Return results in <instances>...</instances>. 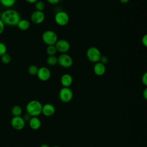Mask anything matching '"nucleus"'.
<instances>
[{"mask_svg": "<svg viewBox=\"0 0 147 147\" xmlns=\"http://www.w3.org/2000/svg\"></svg>", "mask_w": 147, "mask_h": 147, "instance_id": "c9c22d12", "label": "nucleus"}, {"mask_svg": "<svg viewBox=\"0 0 147 147\" xmlns=\"http://www.w3.org/2000/svg\"><path fill=\"white\" fill-rule=\"evenodd\" d=\"M94 72L97 76H102L105 74L106 72L105 65L98 61L95 63L94 65Z\"/></svg>", "mask_w": 147, "mask_h": 147, "instance_id": "ddd939ff", "label": "nucleus"}, {"mask_svg": "<svg viewBox=\"0 0 147 147\" xmlns=\"http://www.w3.org/2000/svg\"><path fill=\"white\" fill-rule=\"evenodd\" d=\"M5 25L4 24V23L2 22V21L0 18V34L3 33L4 29H5Z\"/></svg>", "mask_w": 147, "mask_h": 147, "instance_id": "cd10ccee", "label": "nucleus"}, {"mask_svg": "<svg viewBox=\"0 0 147 147\" xmlns=\"http://www.w3.org/2000/svg\"><path fill=\"white\" fill-rule=\"evenodd\" d=\"M11 113L14 117L20 116L22 114V109L18 105H16L11 109Z\"/></svg>", "mask_w": 147, "mask_h": 147, "instance_id": "a211bd4d", "label": "nucleus"}, {"mask_svg": "<svg viewBox=\"0 0 147 147\" xmlns=\"http://www.w3.org/2000/svg\"><path fill=\"white\" fill-rule=\"evenodd\" d=\"M102 55L99 49L95 47L88 48L86 51V57L87 59L92 63L98 62Z\"/></svg>", "mask_w": 147, "mask_h": 147, "instance_id": "7ed1b4c3", "label": "nucleus"}, {"mask_svg": "<svg viewBox=\"0 0 147 147\" xmlns=\"http://www.w3.org/2000/svg\"><path fill=\"white\" fill-rule=\"evenodd\" d=\"M60 100L64 103H67L71 100L73 97L72 91L69 87H63L59 94Z\"/></svg>", "mask_w": 147, "mask_h": 147, "instance_id": "0eeeda50", "label": "nucleus"}, {"mask_svg": "<svg viewBox=\"0 0 147 147\" xmlns=\"http://www.w3.org/2000/svg\"><path fill=\"white\" fill-rule=\"evenodd\" d=\"M108 61H109V59H108L107 56H106L105 55H102L99 61L105 65V64L107 63Z\"/></svg>", "mask_w": 147, "mask_h": 147, "instance_id": "393cba45", "label": "nucleus"}, {"mask_svg": "<svg viewBox=\"0 0 147 147\" xmlns=\"http://www.w3.org/2000/svg\"><path fill=\"white\" fill-rule=\"evenodd\" d=\"M1 60L2 62V63L7 64L10 63L11 60V57L9 54L6 53L5 54L1 56Z\"/></svg>", "mask_w": 147, "mask_h": 147, "instance_id": "5701e85b", "label": "nucleus"}, {"mask_svg": "<svg viewBox=\"0 0 147 147\" xmlns=\"http://www.w3.org/2000/svg\"><path fill=\"white\" fill-rule=\"evenodd\" d=\"M40 147H49V146L46 144H43Z\"/></svg>", "mask_w": 147, "mask_h": 147, "instance_id": "72a5a7b5", "label": "nucleus"}, {"mask_svg": "<svg viewBox=\"0 0 147 147\" xmlns=\"http://www.w3.org/2000/svg\"><path fill=\"white\" fill-rule=\"evenodd\" d=\"M37 78L41 81H47L51 76V72L49 68L45 67H41L38 68V72L37 73Z\"/></svg>", "mask_w": 147, "mask_h": 147, "instance_id": "1a4fd4ad", "label": "nucleus"}, {"mask_svg": "<svg viewBox=\"0 0 147 147\" xmlns=\"http://www.w3.org/2000/svg\"><path fill=\"white\" fill-rule=\"evenodd\" d=\"M35 9L37 11H42L43 10L45 9V5L43 1H37L35 3Z\"/></svg>", "mask_w": 147, "mask_h": 147, "instance_id": "4be33fe9", "label": "nucleus"}, {"mask_svg": "<svg viewBox=\"0 0 147 147\" xmlns=\"http://www.w3.org/2000/svg\"><path fill=\"white\" fill-rule=\"evenodd\" d=\"M55 21L58 25L63 26L66 25L69 22V17L66 12L60 11L55 14Z\"/></svg>", "mask_w": 147, "mask_h": 147, "instance_id": "423d86ee", "label": "nucleus"}, {"mask_svg": "<svg viewBox=\"0 0 147 147\" xmlns=\"http://www.w3.org/2000/svg\"><path fill=\"white\" fill-rule=\"evenodd\" d=\"M47 2L51 5H56L59 3L60 0H47Z\"/></svg>", "mask_w": 147, "mask_h": 147, "instance_id": "c756f323", "label": "nucleus"}, {"mask_svg": "<svg viewBox=\"0 0 147 147\" xmlns=\"http://www.w3.org/2000/svg\"><path fill=\"white\" fill-rule=\"evenodd\" d=\"M0 18L5 25L8 26H17L21 20L18 11L12 9H7L0 14Z\"/></svg>", "mask_w": 147, "mask_h": 147, "instance_id": "f257e3e1", "label": "nucleus"}, {"mask_svg": "<svg viewBox=\"0 0 147 147\" xmlns=\"http://www.w3.org/2000/svg\"><path fill=\"white\" fill-rule=\"evenodd\" d=\"M29 124L31 129L37 130L40 127L41 122L37 117H32L29 121Z\"/></svg>", "mask_w": 147, "mask_h": 147, "instance_id": "2eb2a0df", "label": "nucleus"}, {"mask_svg": "<svg viewBox=\"0 0 147 147\" xmlns=\"http://www.w3.org/2000/svg\"><path fill=\"white\" fill-rule=\"evenodd\" d=\"M45 20V14L42 11L35 10L30 16V20L35 24H40Z\"/></svg>", "mask_w": 147, "mask_h": 147, "instance_id": "9d476101", "label": "nucleus"}, {"mask_svg": "<svg viewBox=\"0 0 147 147\" xmlns=\"http://www.w3.org/2000/svg\"><path fill=\"white\" fill-rule=\"evenodd\" d=\"M55 112V106L51 103H47L44 105H42V112L45 116L51 117L54 114Z\"/></svg>", "mask_w": 147, "mask_h": 147, "instance_id": "f8f14e48", "label": "nucleus"}, {"mask_svg": "<svg viewBox=\"0 0 147 147\" xmlns=\"http://www.w3.org/2000/svg\"><path fill=\"white\" fill-rule=\"evenodd\" d=\"M17 26L20 30L22 31L27 30L30 27V22L26 19H21Z\"/></svg>", "mask_w": 147, "mask_h": 147, "instance_id": "dca6fc26", "label": "nucleus"}, {"mask_svg": "<svg viewBox=\"0 0 147 147\" xmlns=\"http://www.w3.org/2000/svg\"><path fill=\"white\" fill-rule=\"evenodd\" d=\"M42 40L47 45H55L58 40L57 34L51 30L45 31L42 34Z\"/></svg>", "mask_w": 147, "mask_h": 147, "instance_id": "20e7f679", "label": "nucleus"}, {"mask_svg": "<svg viewBox=\"0 0 147 147\" xmlns=\"http://www.w3.org/2000/svg\"><path fill=\"white\" fill-rule=\"evenodd\" d=\"M52 147H60V146H53Z\"/></svg>", "mask_w": 147, "mask_h": 147, "instance_id": "f704fd0d", "label": "nucleus"}, {"mask_svg": "<svg viewBox=\"0 0 147 147\" xmlns=\"http://www.w3.org/2000/svg\"><path fill=\"white\" fill-rule=\"evenodd\" d=\"M31 117H32V116L31 115H30L29 114H25L24 115V116L22 117V118L24 119V121L25 122V121H29V120L30 119V118H31Z\"/></svg>", "mask_w": 147, "mask_h": 147, "instance_id": "c85d7f7f", "label": "nucleus"}, {"mask_svg": "<svg viewBox=\"0 0 147 147\" xmlns=\"http://www.w3.org/2000/svg\"><path fill=\"white\" fill-rule=\"evenodd\" d=\"M46 52L48 56H55L57 52V50L55 45H48L46 49Z\"/></svg>", "mask_w": 147, "mask_h": 147, "instance_id": "6ab92c4d", "label": "nucleus"}, {"mask_svg": "<svg viewBox=\"0 0 147 147\" xmlns=\"http://www.w3.org/2000/svg\"><path fill=\"white\" fill-rule=\"evenodd\" d=\"M38 68L37 67V66L34 64L29 65L28 68V73L32 75H36L38 72Z\"/></svg>", "mask_w": 147, "mask_h": 147, "instance_id": "412c9836", "label": "nucleus"}, {"mask_svg": "<svg viewBox=\"0 0 147 147\" xmlns=\"http://www.w3.org/2000/svg\"><path fill=\"white\" fill-rule=\"evenodd\" d=\"M141 82L145 86H147V73L146 72H145L143 74L141 78Z\"/></svg>", "mask_w": 147, "mask_h": 147, "instance_id": "a878e982", "label": "nucleus"}, {"mask_svg": "<svg viewBox=\"0 0 147 147\" xmlns=\"http://www.w3.org/2000/svg\"><path fill=\"white\" fill-rule=\"evenodd\" d=\"M141 42L142 45L146 47H147V35L145 34L144 35V36H142V39H141Z\"/></svg>", "mask_w": 147, "mask_h": 147, "instance_id": "bb28decb", "label": "nucleus"}, {"mask_svg": "<svg viewBox=\"0 0 147 147\" xmlns=\"http://www.w3.org/2000/svg\"><path fill=\"white\" fill-rule=\"evenodd\" d=\"M27 2L29 3H35L38 0H25Z\"/></svg>", "mask_w": 147, "mask_h": 147, "instance_id": "2f4dec72", "label": "nucleus"}, {"mask_svg": "<svg viewBox=\"0 0 147 147\" xmlns=\"http://www.w3.org/2000/svg\"><path fill=\"white\" fill-rule=\"evenodd\" d=\"M142 95H143V97L145 99H147V88H145L144 89V90L142 92Z\"/></svg>", "mask_w": 147, "mask_h": 147, "instance_id": "7c9ffc66", "label": "nucleus"}, {"mask_svg": "<svg viewBox=\"0 0 147 147\" xmlns=\"http://www.w3.org/2000/svg\"><path fill=\"white\" fill-rule=\"evenodd\" d=\"M42 104L37 100H32L28 103L26 106L27 113L32 117H37L41 114Z\"/></svg>", "mask_w": 147, "mask_h": 147, "instance_id": "f03ea898", "label": "nucleus"}, {"mask_svg": "<svg viewBox=\"0 0 147 147\" xmlns=\"http://www.w3.org/2000/svg\"><path fill=\"white\" fill-rule=\"evenodd\" d=\"M73 79L69 74H63L60 79V82L63 87H69L72 83Z\"/></svg>", "mask_w": 147, "mask_h": 147, "instance_id": "4468645a", "label": "nucleus"}, {"mask_svg": "<svg viewBox=\"0 0 147 147\" xmlns=\"http://www.w3.org/2000/svg\"><path fill=\"white\" fill-rule=\"evenodd\" d=\"M57 63L63 68H68L73 64L72 58L67 53H61L57 57Z\"/></svg>", "mask_w": 147, "mask_h": 147, "instance_id": "39448f33", "label": "nucleus"}, {"mask_svg": "<svg viewBox=\"0 0 147 147\" xmlns=\"http://www.w3.org/2000/svg\"><path fill=\"white\" fill-rule=\"evenodd\" d=\"M6 52H7V47L6 45L2 42H0V57L3 55L5 54Z\"/></svg>", "mask_w": 147, "mask_h": 147, "instance_id": "b1692460", "label": "nucleus"}, {"mask_svg": "<svg viewBox=\"0 0 147 147\" xmlns=\"http://www.w3.org/2000/svg\"><path fill=\"white\" fill-rule=\"evenodd\" d=\"M130 0H119V1L122 3H127V2H129Z\"/></svg>", "mask_w": 147, "mask_h": 147, "instance_id": "473e14b6", "label": "nucleus"}, {"mask_svg": "<svg viewBox=\"0 0 147 147\" xmlns=\"http://www.w3.org/2000/svg\"><path fill=\"white\" fill-rule=\"evenodd\" d=\"M16 0H0L1 4L6 8L10 9L16 3Z\"/></svg>", "mask_w": 147, "mask_h": 147, "instance_id": "f3484780", "label": "nucleus"}, {"mask_svg": "<svg viewBox=\"0 0 147 147\" xmlns=\"http://www.w3.org/2000/svg\"><path fill=\"white\" fill-rule=\"evenodd\" d=\"M55 46L56 48L57 52H59L61 53H65L70 49L69 42L64 39H60L57 41Z\"/></svg>", "mask_w": 147, "mask_h": 147, "instance_id": "6e6552de", "label": "nucleus"}, {"mask_svg": "<svg viewBox=\"0 0 147 147\" xmlns=\"http://www.w3.org/2000/svg\"><path fill=\"white\" fill-rule=\"evenodd\" d=\"M47 64L49 65H54L57 64V57L55 56H49L47 59Z\"/></svg>", "mask_w": 147, "mask_h": 147, "instance_id": "aec40b11", "label": "nucleus"}, {"mask_svg": "<svg viewBox=\"0 0 147 147\" xmlns=\"http://www.w3.org/2000/svg\"><path fill=\"white\" fill-rule=\"evenodd\" d=\"M11 125L14 129L20 130L24 127L25 122L21 116L14 117L11 121Z\"/></svg>", "mask_w": 147, "mask_h": 147, "instance_id": "9b49d317", "label": "nucleus"}]
</instances>
